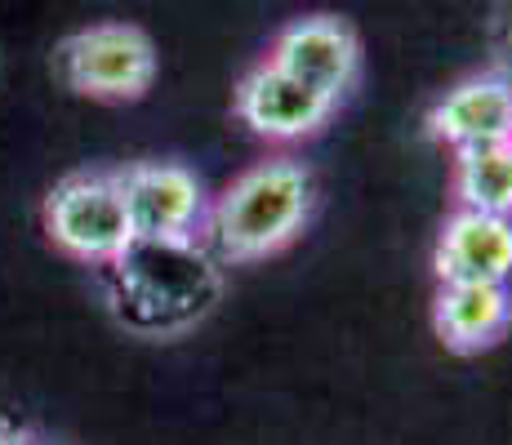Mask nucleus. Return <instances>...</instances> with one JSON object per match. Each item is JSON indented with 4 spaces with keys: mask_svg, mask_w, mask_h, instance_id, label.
<instances>
[{
    "mask_svg": "<svg viewBox=\"0 0 512 445\" xmlns=\"http://www.w3.org/2000/svg\"><path fill=\"white\" fill-rule=\"evenodd\" d=\"M512 294L508 285H441L437 330L455 352H481L508 330Z\"/></svg>",
    "mask_w": 512,
    "mask_h": 445,
    "instance_id": "nucleus-10",
    "label": "nucleus"
},
{
    "mask_svg": "<svg viewBox=\"0 0 512 445\" xmlns=\"http://www.w3.org/2000/svg\"><path fill=\"white\" fill-rule=\"evenodd\" d=\"M441 285H508L512 276V219L464 210L450 219L437 245Z\"/></svg>",
    "mask_w": 512,
    "mask_h": 445,
    "instance_id": "nucleus-8",
    "label": "nucleus"
},
{
    "mask_svg": "<svg viewBox=\"0 0 512 445\" xmlns=\"http://www.w3.org/2000/svg\"><path fill=\"white\" fill-rule=\"evenodd\" d=\"M428 125H432V134H437L441 143H450L455 152L512 143V85L495 81V76L464 81L432 107Z\"/></svg>",
    "mask_w": 512,
    "mask_h": 445,
    "instance_id": "nucleus-9",
    "label": "nucleus"
},
{
    "mask_svg": "<svg viewBox=\"0 0 512 445\" xmlns=\"http://www.w3.org/2000/svg\"><path fill=\"white\" fill-rule=\"evenodd\" d=\"M268 63L290 72L294 81H303L308 89H317L321 98L339 103L352 89V81H357L361 49H357V36L339 18H303V23H290L277 36Z\"/></svg>",
    "mask_w": 512,
    "mask_h": 445,
    "instance_id": "nucleus-6",
    "label": "nucleus"
},
{
    "mask_svg": "<svg viewBox=\"0 0 512 445\" xmlns=\"http://www.w3.org/2000/svg\"><path fill=\"white\" fill-rule=\"evenodd\" d=\"M58 72L85 98L134 103L156 76V49L130 23H98L67 36L58 49Z\"/></svg>",
    "mask_w": 512,
    "mask_h": 445,
    "instance_id": "nucleus-3",
    "label": "nucleus"
},
{
    "mask_svg": "<svg viewBox=\"0 0 512 445\" xmlns=\"http://www.w3.org/2000/svg\"><path fill=\"white\" fill-rule=\"evenodd\" d=\"M236 112H241V121L250 125L254 134L281 138L285 143V138L317 134L321 125L330 121L334 103L321 98L317 89H308L303 81H294L290 72L263 63L245 76L241 89H236Z\"/></svg>",
    "mask_w": 512,
    "mask_h": 445,
    "instance_id": "nucleus-7",
    "label": "nucleus"
},
{
    "mask_svg": "<svg viewBox=\"0 0 512 445\" xmlns=\"http://www.w3.org/2000/svg\"><path fill=\"white\" fill-rule=\"evenodd\" d=\"M116 187L134 236H192L205 219V192L183 165H130L125 174H116Z\"/></svg>",
    "mask_w": 512,
    "mask_h": 445,
    "instance_id": "nucleus-5",
    "label": "nucleus"
},
{
    "mask_svg": "<svg viewBox=\"0 0 512 445\" xmlns=\"http://www.w3.org/2000/svg\"><path fill=\"white\" fill-rule=\"evenodd\" d=\"M312 210V178L294 161H263L241 174L210 210V236L223 259H268L299 236Z\"/></svg>",
    "mask_w": 512,
    "mask_h": 445,
    "instance_id": "nucleus-2",
    "label": "nucleus"
},
{
    "mask_svg": "<svg viewBox=\"0 0 512 445\" xmlns=\"http://www.w3.org/2000/svg\"><path fill=\"white\" fill-rule=\"evenodd\" d=\"M45 232L63 254L81 263H112L130 245V219L116 174H72L49 192Z\"/></svg>",
    "mask_w": 512,
    "mask_h": 445,
    "instance_id": "nucleus-4",
    "label": "nucleus"
},
{
    "mask_svg": "<svg viewBox=\"0 0 512 445\" xmlns=\"http://www.w3.org/2000/svg\"><path fill=\"white\" fill-rule=\"evenodd\" d=\"M455 187L464 196V210L512 219V143H490L459 152Z\"/></svg>",
    "mask_w": 512,
    "mask_h": 445,
    "instance_id": "nucleus-11",
    "label": "nucleus"
},
{
    "mask_svg": "<svg viewBox=\"0 0 512 445\" xmlns=\"http://www.w3.org/2000/svg\"><path fill=\"white\" fill-rule=\"evenodd\" d=\"M0 445H32V441H27V432H18L14 423L0 419Z\"/></svg>",
    "mask_w": 512,
    "mask_h": 445,
    "instance_id": "nucleus-12",
    "label": "nucleus"
},
{
    "mask_svg": "<svg viewBox=\"0 0 512 445\" xmlns=\"http://www.w3.org/2000/svg\"><path fill=\"white\" fill-rule=\"evenodd\" d=\"M223 294L219 263L192 236H130L121 254L107 263V299L125 330L183 334Z\"/></svg>",
    "mask_w": 512,
    "mask_h": 445,
    "instance_id": "nucleus-1",
    "label": "nucleus"
}]
</instances>
